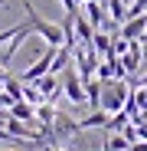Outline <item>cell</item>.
Wrapping results in <instances>:
<instances>
[{
  "label": "cell",
  "mask_w": 147,
  "mask_h": 151,
  "mask_svg": "<svg viewBox=\"0 0 147 151\" xmlns=\"http://www.w3.org/2000/svg\"><path fill=\"white\" fill-rule=\"evenodd\" d=\"M144 33H147V13L128 17L124 23H121V30H118V36H121V40H141Z\"/></svg>",
  "instance_id": "cell-5"
},
{
  "label": "cell",
  "mask_w": 147,
  "mask_h": 151,
  "mask_svg": "<svg viewBox=\"0 0 147 151\" xmlns=\"http://www.w3.org/2000/svg\"><path fill=\"white\" fill-rule=\"evenodd\" d=\"M92 49H95L98 56H114V53H111V36L98 33V30H95V40H92Z\"/></svg>",
  "instance_id": "cell-11"
},
{
  "label": "cell",
  "mask_w": 147,
  "mask_h": 151,
  "mask_svg": "<svg viewBox=\"0 0 147 151\" xmlns=\"http://www.w3.org/2000/svg\"><path fill=\"white\" fill-rule=\"evenodd\" d=\"M128 148H131V141L121 135V132H114V135L105 141V148H102V151H128Z\"/></svg>",
  "instance_id": "cell-12"
},
{
  "label": "cell",
  "mask_w": 147,
  "mask_h": 151,
  "mask_svg": "<svg viewBox=\"0 0 147 151\" xmlns=\"http://www.w3.org/2000/svg\"><path fill=\"white\" fill-rule=\"evenodd\" d=\"M128 86H124V79H111V82H102V109L108 112V115H114V112H121L124 109V102H128Z\"/></svg>",
  "instance_id": "cell-2"
},
{
  "label": "cell",
  "mask_w": 147,
  "mask_h": 151,
  "mask_svg": "<svg viewBox=\"0 0 147 151\" xmlns=\"http://www.w3.org/2000/svg\"><path fill=\"white\" fill-rule=\"evenodd\" d=\"M49 151H69V148H62V145H53V148H49Z\"/></svg>",
  "instance_id": "cell-18"
},
{
  "label": "cell",
  "mask_w": 147,
  "mask_h": 151,
  "mask_svg": "<svg viewBox=\"0 0 147 151\" xmlns=\"http://www.w3.org/2000/svg\"><path fill=\"white\" fill-rule=\"evenodd\" d=\"M75 40H82V46H92L95 40V27L88 23L85 13H75Z\"/></svg>",
  "instance_id": "cell-6"
},
{
  "label": "cell",
  "mask_w": 147,
  "mask_h": 151,
  "mask_svg": "<svg viewBox=\"0 0 147 151\" xmlns=\"http://www.w3.org/2000/svg\"><path fill=\"white\" fill-rule=\"evenodd\" d=\"M137 86H147V76H141V79L134 82V89H137Z\"/></svg>",
  "instance_id": "cell-17"
},
{
  "label": "cell",
  "mask_w": 147,
  "mask_h": 151,
  "mask_svg": "<svg viewBox=\"0 0 147 151\" xmlns=\"http://www.w3.org/2000/svg\"><path fill=\"white\" fill-rule=\"evenodd\" d=\"M121 59V69H124V76H134L144 63V43L141 40H128V49L118 56Z\"/></svg>",
  "instance_id": "cell-4"
},
{
  "label": "cell",
  "mask_w": 147,
  "mask_h": 151,
  "mask_svg": "<svg viewBox=\"0 0 147 151\" xmlns=\"http://www.w3.org/2000/svg\"><path fill=\"white\" fill-rule=\"evenodd\" d=\"M131 95H134V102H137V112H147V86L131 89Z\"/></svg>",
  "instance_id": "cell-13"
},
{
  "label": "cell",
  "mask_w": 147,
  "mask_h": 151,
  "mask_svg": "<svg viewBox=\"0 0 147 151\" xmlns=\"http://www.w3.org/2000/svg\"><path fill=\"white\" fill-rule=\"evenodd\" d=\"M65 76H62V92L69 95V102L72 105H85V82H82V76L75 72V69H62Z\"/></svg>",
  "instance_id": "cell-3"
},
{
  "label": "cell",
  "mask_w": 147,
  "mask_h": 151,
  "mask_svg": "<svg viewBox=\"0 0 147 151\" xmlns=\"http://www.w3.org/2000/svg\"><path fill=\"white\" fill-rule=\"evenodd\" d=\"M0 151H10V148H0Z\"/></svg>",
  "instance_id": "cell-20"
},
{
  "label": "cell",
  "mask_w": 147,
  "mask_h": 151,
  "mask_svg": "<svg viewBox=\"0 0 147 151\" xmlns=\"http://www.w3.org/2000/svg\"><path fill=\"white\" fill-rule=\"evenodd\" d=\"M82 7H85V17H88V23L98 30V27L105 23V7H102V0H85Z\"/></svg>",
  "instance_id": "cell-8"
},
{
  "label": "cell",
  "mask_w": 147,
  "mask_h": 151,
  "mask_svg": "<svg viewBox=\"0 0 147 151\" xmlns=\"http://www.w3.org/2000/svg\"><path fill=\"white\" fill-rule=\"evenodd\" d=\"M59 4L65 7V13H79V4H75V0H59Z\"/></svg>",
  "instance_id": "cell-15"
},
{
  "label": "cell",
  "mask_w": 147,
  "mask_h": 151,
  "mask_svg": "<svg viewBox=\"0 0 147 151\" xmlns=\"http://www.w3.org/2000/svg\"><path fill=\"white\" fill-rule=\"evenodd\" d=\"M0 105H4V109H10V105H13V99H10L4 89H0Z\"/></svg>",
  "instance_id": "cell-16"
},
{
  "label": "cell",
  "mask_w": 147,
  "mask_h": 151,
  "mask_svg": "<svg viewBox=\"0 0 147 151\" xmlns=\"http://www.w3.org/2000/svg\"><path fill=\"white\" fill-rule=\"evenodd\" d=\"M23 7H26V20H30V27H33V30H36V33H39V36L49 43V46H56V49H59V46L65 43V36H62V27H59V23H49V20H43V17H39V13L30 7V0H26Z\"/></svg>",
  "instance_id": "cell-1"
},
{
  "label": "cell",
  "mask_w": 147,
  "mask_h": 151,
  "mask_svg": "<svg viewBox=\"0 0 147 151\" xmlns=\"http://www.w3.org/2000/svg\"><path fill=\"white\" fill-rule=\"evenodd\" d=\"M102 4H108V13L114 23H124L128 20V7H124V0H102Z\"/></svg>",
  "instance_id": "cell-10"
},
{
  "label": "cell",
  "mask_w": 147,
  "mask_h": 151,
  "mask_svg": "<svg viewBox=\"0 0 147 151\" xmlns=\"http://www.w3.org/2000/svg\"><path fill=\"white\" fill-rule=\"evenodd\" d=\"M137 13H147V0H134L128 7V17H137Z\"/></svg>",
  "instance_id": "cell-14"
},
{
  "label": "cell",
  "mask_w": 147,
  "mask_h": 151,
  "mask_svg": "<svg viewBox=\"0 0 147 151\" xmlns=\"http://www.w3.org/2000/svg\"><path fill=\"white\" fill-rule=\"evenodd\" d=\"M141 43H144V49H147V33H144V36H141ZM144 56H147V53H144Z\"/></svg>",
  "instance_id": "cell-19"
},
{
  "label": "cell",
  "mask_w": 147,
  "mask_h": 151,
  "mask_svg": "<svg viewBox=\"0 0 147 151\" xmlns=\"http://www.w3.org/2000/svg\"><path fill=\"white\" fill-rule=\"evenodd\" d=\"M10 115L20 118V122H26V125H33V122H36V105H30V102H23V99H20V102L10 105Z\"/></svg>",
  "instance_id": "cell-7"
},
{
  "label": "cell",
  "mask_w": 147,
  "mask_h": 151,
  "mask_svg": "<svg viewBox=\"0 0 147 151\" xmlns=\"http://www.w3.org/2000/svg\"><path fill=\"white\" fill-rule=\"evenodd\" d=\"M39 92H43V99H49V102H53V95L59 92V79H56V76L53 72H46V76H39V79L33 82Z\"/></svg>",
  "instance_id": "cell-9"
}]
</instances>
